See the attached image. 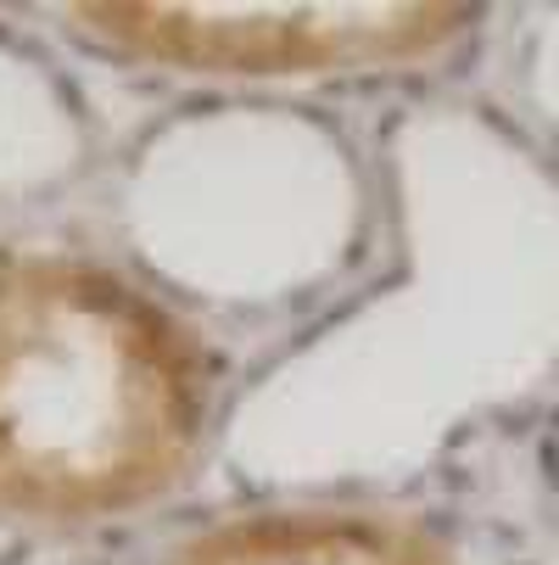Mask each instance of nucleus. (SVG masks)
<instances>
[{
  "label": "nucleus",
  "mask_w": 559,
  "mask_h": 565,
  "mask_svg": "<svg viewBox=\"0 0 559 565\" xmlns=\"http://www.w3.org/2000/svg\"><path fill=\"white\" fill-rule=\"evenodd\" d=\"M213 415V353L157 291L78 253L0 264V521L146 515L191 481Z\"/></svg>",
  "instance_id": "obj_1"
},
{
  "label": "nucleus",
  "mask_w": 559,
  "mask_h": 565,
  "mask_svg": "<svg viewBox=\"0 0 559 565\" xmlns=\"http://www.w3.org/2000/svg\"><path fill=\"white\" fill-rule=\"evenodd\" d=\"M475 18L464 7H169V0H107L67 7L62 29L112 62L218 78V85H286V78H336L409 67L453 45Z\"/></svg>",
  "instance_id": "obj_2"
},
{
  "label": "nucleus",
  "mask_w": 559,
  "mask_h": 565,
  "mask_svg": "<svg viewBox=\"0 0 559 565\" xmlns=\"http://www.w3.org/2000/svg\"><path fill=\"white\" fill-rule=\"evenodd\" d=\"M163 565H448V554L420 521L386 510L280 504L191 532Z\"/></svg>",
  "instance_id": "obj_3"
}]
</instances>
